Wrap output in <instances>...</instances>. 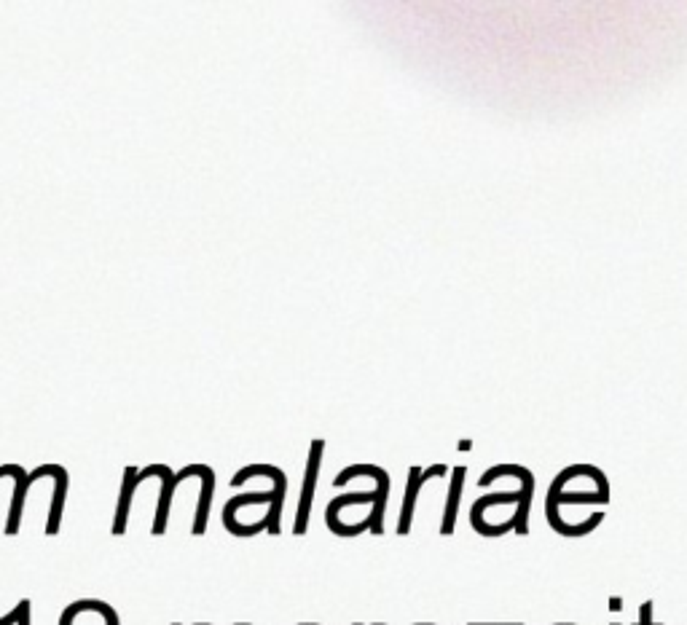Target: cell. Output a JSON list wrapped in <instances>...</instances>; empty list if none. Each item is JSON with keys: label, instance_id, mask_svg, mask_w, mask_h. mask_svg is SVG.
Segmentation results:
<instances>
[{"label": "cell", "instance_id": "6da1fadb", "mask_svg": "<svg viewBox=\"0 0 687 625\" xmlns=\"http://www.w3.org/2000/svg\"><path fill=\"white\" fill-rule=\"evenodd\" d=\"M255 475L269 478L274 483V489L239 494V497L226 502V507H223V526L234 537H255L258 532L280 534L282 502H285V491H288V478H285L280 467L250 465L231 478V486H242Z\"/></svg>", "mask_w": 687, "mask_h": 625}, {"label": "cell", "instance_id": "7a4b0ae2", "mask_svg": "<svg viewBox=\"0 0 687 625\" xmlns=\"http://www.w3.org/2000/svg\"><path fill=\"white\" fill-rule=\"evenodd\" d=\"M323 440H314L312 451H309V465H306V478L304 489H301V499H298V516L293 532L306 534V526H309V513H312V497L314 486H317V473H320V462H323Z\"/></svg>", "mask_w": 687, "mask_h": 625}, {"label": "cell", "instance_id": "3957f363", "mask_svg": "<svg viewBox=\"0 0 687 625\" xmlns=\"http://www.w3.org/2000/svg\"><path fill=\"white\" fill-rule=\"evenodd\" d=\"M199 478H202V499H199V507H196L194 526H191V534L202 537L207 532V518H210V505H213L215 497V473L207 465H188Z\"/></svg>", "mask_w": 687, "mask_h": 625}, {"label": "cell", "instance_id": "277c9868", "mask_svg": "<svg viewBox=\"0 0 687 625\" xmlns=\"http://www.w3.org/2000/svg\"><path fill=\"white\" fill-rule=\"evenodd\" d=\"M51 478H54V499H51V510H49V524H46V534L54 537L60 532L62 524V513H65V499H68V470L60 465H54L51 470Z\"/></svg>", "mask_w": 687, "mask_h": 625}, {"label": "cell", "instance_id": "5b68a950", "mask_svg": "<svg viewBox=\"0 0 687 625\" xmlns=\"http://www.w3.org/2000/svg\"><path fill=\"white\" fill-rule=\"evenodd\" d=\"M446 467H430L427 473H419V467L411 470V478H408V489H406V505H403V516H400L398 524V534H408L411 532V521H414V507H416V497H419V489L422 483L430 478V475H443Z\"/></svg>", "mask_w": 687, "mask_h": 625}, {"label": "cell", "instance_id": "8992f818", "mask_svg": "<svg viewBox=\"0 0 687 625\" xmlns=\"http://www.w3.org/2000/svg\"><path fill=\"white\" fill-rule=\"evenodd\" d=\"M137 467L129 465L124 470V481H121V491H119V510H116V521H113V534L121 537L127 532V521H129V507H132V497H135V489L140 486L137 483Z\"/></svg>", "mask_w": 687, "mask_h": 625}, {"label": "cell", "instance_id": "52a82bcc", "mask_svg": "<svg viewBox=\"0 0 687 625\" xmlns=\"http://www.w3.org/2000/svg\"><path fill=\"white\" fill-rule=\"evenodd\" d=\"M78 612H100V615L105 617V625H121L119 623V615H116V609H113L111 604H105V601H100V599L73 601V604H70V607H65V612H62L60 625H73V623H76Z\"/></svg>", "mask_w": 687, "mask_h": 625}, {"label": "cell", "instance_id": "ba28073f", "mask_svg": "<svg viewBox=\"0 0 687 625\" xmlns=\"http://www.w3.org/2000/svg\"><path fill=\"white\" fill-rule=\"evenodd\" d=\"M462 486H465V467H457V470H454V478H451L449 505H446V513H443L441 534H451V532H454V524H457L459 497H462Z\"/></svg>", "mask_w": 687, "mask_h": 625}, {"label": "cell", "instance_id": "9c48e42d", "mask_svg": "<svg viewBox=\"0 0 687 625\" xmlns=\"http://www.w3.org/2000/svg\"><path fill=\"white\" fill-rule=\"evenodd\" d=\"M639 625H661L653 620V601H645L642 604V612H639Z\"/></svg>", "mask_w": 687, "mask_h": 625}, {"label": "cell", "instance_id": "30bf717a", "mask_svg": "<svg viewBox=\"0 0 687 625\" xmlns=\"http://www.w3.org/2000/svg\"><path fill=\"white\" fill-rule=\"evenodd\" d=\"M19 615H22V601H19L17 607L11 609L9 615H6V617H0V625H17Z\"/></svg>", "mask_w": 687, "mask_h": 625}, {"label": "cell", "instance_id": "8fae6325", "mask_svg": "<svg viewBox=\"0 0 687 625\" xmlns=\"http://www.w3.org/2000/svg\"><path fill=\"white\" fill-rule=\"evenodd\" d=\"M19 473H22V467H19V465H3V467H0V478H17Z\"/></svg>", "mask_w": 687, "mask_h": 625}, {"label": "cell", "instance_id": "7c38bea8", "mask_svg": "<svg viewBox=\"0 0 687 625\" xmlns=\"http://www.w3.org/2000/svg\"><path fill=\"white\" fill-rule=\"evenodd\" d=\"M17 625H30V599H22V615H19Z\"/></svg>", "mask_w": 687, "mask_h": 625}, {"label": "cell", "instance_id": "4fadbf2b", "mask_svg": "<svg viewBox=\"0 0 687 625\" xmlns=\"http://www.w3.org/2000/svg\"><path fill=\"white\" fill-rule=\"evenodd\" d=\"M470 625H505V623H470ZM508 625H521V623H508Z\"/></svg>", "mask_w": 687, "mask_h": 625}, {"label": "cell", "instance_id": "5bb4252c", "mask_svg": "<svg viewBox=\"0 0 687 625\" xmlns=\"http://www.w3.org/2000/svg\"><path fill=\"white\" fill-rule=\"evenodd\" d=\"M376 625H387V623H376Z\"/></svg>", "mask_w": 687, "mask_h": 625}, {"label": "cell", "instance_id": "9a60e30c", "mask_svg": "<svg viewBox=\"0 0 687 625\" xmlns=\"http://www.w3.org/2000/svg\"><path fill=\"white\" fill-rule=\"evenodd\" d=\"M245 625H250V623H245Z\"/></svg>", "mask_w": 687, "mask_h": 625}, {"label": "cell", "instance_id": "2e32d148", "mask_svg": "<svg viewBox=\"0 0 687 625\" xmlns=\"http://www.w3.org/2000/svg\"><path fill=\"white\" fill-rule=\"evenodd\" d=\"M422 625H427V623H422Z\"/></svg>", "mask_w": 687, "mask_h": 625}]
</instances>
